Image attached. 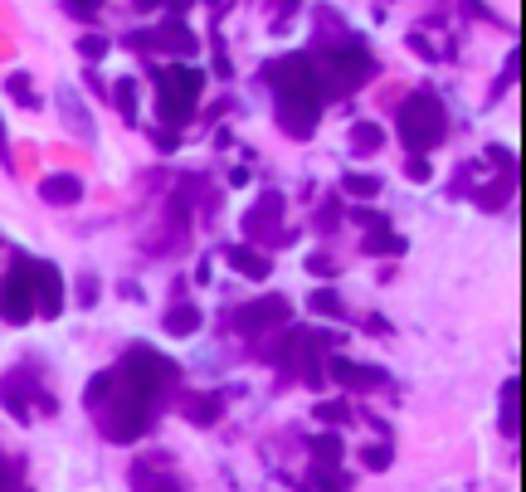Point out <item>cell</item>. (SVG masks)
I'll return each instance as SVG.
<instances>
[{
	"mask_svg": "<svg viewBox=\"0 0 526 492\" xmlns=\"http://www.w3.org/2000/svg\"><path fill=\"white\" fill-rule=\"evenodd\" d=\"M327 376L337 380L341 390H376V385H390V376H385L380 366H361V361H351V356H341V351L327 356Z\"/></svg>",
	"mask_w": 526,
	"mask_h": 492,
	"instance_id": "cell-11",
	"label": "cell"
},
{
	"mask_svg": "<svg viewBox=\"0 0 526 492\" xmlns=\"http://www.w3.org/2000/svg\"><path fill=\"white\" fill-rule=\"evenodd\" d=\"M288 317H293V303L278 298V293H268L259 303L239 307V312L229 317V327H234L239 337H263V332H273V327H288Z\"/></svg>",
	"mask_w": 526,
	"mask_h": 492,
	"instance_id": "cell-8",
	"label": "cell"
},
{
	"mask_svg": "<svg viewBox=\"0 0 526 492\" xmlns=\"http://www.w3.org/2000/svg\"><path fill=\"white\" fill-rule=\"evenodd\" d=\"M0 317L10 327H25L30 317H39L35 303V259L30 254H10L5 283H0Z\"/></svg>",
	"mask_w": 526,
	"mask_h": 492,
	"instance_id": "cell-6",
	"label": "cell"
},
{
	"mask_svg": "<svg viewBox=\"0 0 526 492\" xmlns=\"http://www.w3.org/2000/svg\"><path fill=\"white\" fill-rule=\"evenodd\" d=\"M0 492H30V483H25V468L15 463V458L0 454Z\"/></svg>",
	"mask_w": 526,
	"mask_h": 492,
	"instance_id": "cell-28",
	"label": "cell"
},
{
	"mask_svg": "<svg viewBox=\"0 0 526 492\" xmlns=\"http://www.w3.org/2000/svg\"><path fill=\"white\" fill-rule=\"evenodd\" d=\"M307 268H312V273H332V259H327V254H312Z\"/></svg>",
	"mask_w": 526,
	"mask_h": 492,
	"instance_id": "cell-40",
	"label": "cell"
},
{
	"mask_svg": "<svg viewBox=\"0 0 526 492\" xmlns=\"http://www.w3.org/2000/svg\"><path fill=\"white\" fill-rule=\"evenodd\" d=\"M161 5H171V20H181V15H186L195 0H161Z\"/></svg>",
	"mask_w": 526,
	"mask_h": 492,
	"instance_id": "cell-41",
	"label": "cell"
},
{
	"mask_svg": "<svg viewBox=\"0 0 526 492\" xmlns=\"http://www.w3.org/2000/svg\"><path fill=\"white\" fill-rule=\"evenodd\" d=\"M181 380V366L166 361L151 346H127V356L117 361V371H108V390L98 400V424L113 444H137L147 434L151 415L161 405V395Z\"/></svg>",
	"mask_w": 526,
	"mask_h": 492,
	"instance_id": "cell-1",
	"label": "cell"
},
{
	"mask_svg": "<svg viewBox=\"0 0 526 492\" xmlns=\"http://www.w3.org/2000/svg\"><path fill=\"white\" fill-rule=\"evenodd\" d=\"M307 307H312V312H317V317H346V307H341V298L337 293H332V288H317V293H312V298H307Z\"/></svg>",
	"mask_w": 526,
	"mask_h": 492,
	"instance_id": "cell-27",
	"label": "cell"
},
{
	"mask_svg": "<svg viewBox=\"0 0 526 492\" xmlns=\"http://www.w3.org/2000/svg\"><path fill=\"white\" fill-rule=\"evenodd\" d=\"M307 454H312V468H341L346 444H341L337 429H327V434H307Z\"/></svg>",
	"mask_w": 526,
	"mask_h": 492,
	"instance_id": "cell-16",
	"label": "cell"
},
{
	"mask_svg": "<svg viewBox=\"0 0 526 492\" xmlns=\"http://www.w3.org/2000/svg\"><path fill=\"white\" fill-rule=\"evenodd\" d=\"M132 5H137V10H151V5H161V0H132Z\"/></svg>",
	"mask_w": 526,
	"mask_h": 492,
	"instance_id": "cell-42",
	"label": "cell"
},
{
	"mask_svg": "<svg viewBox=\"0 0 526 492\" xmlns=\"http://www.w3.org/2000/svg\"><path fill=\"white\" fill-rule=\"evenodd\" d=\"M0 405H5V415L20 419V424H30L35 415H49L59 400L39 385L35 371H25V366H15V371H5L0 376Z\"/></svg>",
	"mask_w": 526,
	"mask_h": 492,
	"instance_id": "cell-7",
	"label": "cell"
},
{
	"mask_svg": "<svg viewBox=\"0 0 526 492\" xmlns=\"http://www.w3.org/2000/svg\"><path fill=\"white\" fill-rule=\"evenodd\" d=\"M268 5H273V25L283 30V20H288V10H298L302 0H268Z\"/></svg>",
	"mask_w": 526,
	"mask_h": 492,
	"instance_id": "cell-36",
	"label": "cell"
},
{
	"mask_svg": "<svg viewBox=\"0 0 526 492\" xmlns=\"http://www.w3.org/2000/svg\"><path fill=\"white\" fill-rule=\"evenodd\" d=\"M108 49H113V44H108L103 35H83V39H78V54H83L88 64H98V59H103Z\"/></svg>",
	"mask_w": 526,
	"mask_h": 492,
	"instance_id": "cell-31",
	"label": "cell"
},
{
	"mask_svg": "<svg viewBox=\"0 0 526 492\" xmlns=\"http://www.w3.org/2000/svg\"><path fill=\"white\" fill-rule=\"evenodd\" d=\"M225 264L239 268L244 278H268V273H273V259L263 254L259 244H229V249H225Z\"/></svg>",
	"mask_w": 526,
	"mask_h": 492,
	"instance_id": "cell-13",
	"label": "cell"
},
{
	"mask_svg": "<svg viewBox=\"0 0 526 492\" xmlns=\"http://www.w3.org/2000/svg\"><path fill=\"white\" fill-rule=\"evenodd\" d=\"M181 415H186L190 424H215V419H220V400L190 390V395H181Z\"/></svg>",
	"mask_w": 526,
	"mask_h": 492,
	"instance_id": "cell-20",
	"label": "cell"
},
{
	"mask_svg": "<svg viewBox=\"0 0 526 492\" xmlns=\"http://www.w3.org/2000/svg\"><path fill=\"white\" fill-rule=\"evenodd\" d=\"M371 49L366 44H341V49H327V59H322V69H317V78H322V93H332V98H351L366 78H371Z\"/></svg>",
	"mask_w": 526,
	"mask_h": 492,
	"instance_id": "cell-5",
	"label": "cell"
},
{
	"mask_svg": "<svg viewBox=\"0 0 526 492\" xmlns=\"http://www.w3.org/2000/svg\"><path fill=\"white\" fill-rule=\"evenodd\" d=\"M263 88L273 93V113H278V127L288 137L307 142L322 122V78H317V64L307 54H283V59H268L263 64Z\"/></svg>",
	"mask_w": 526,
	"mask_h": 492,
	"instance_id": "cell-2",
	"label": "cell"
},
{
	"mask_svg": "<svg viewBox=\"0 0 526 492\" xmlns=\"http://www.w3.org/2000/svg\"><path fill=\"white\" fill-rule=\"evenodd\" d=\"M156 83V117L166 127H186L195 108H200V93H205V74L190 69V64H166L151 74Z\"/></svg>",
	"mask_w": 526,
	"mask_h": 492,
	"instance_id": "cell-4",
	"label": "cell"
},
{
	"mask_svg": "<svg viewBox=\"0 0 526 492\" xmlns=\"http://www.w3.org/2000/svg\"><path fill=\"white\" fill-rule=\"evenodd\" d=\"M59 5H64L74 20H93V0H59Z\"/></svg>",
	"mask_w": 526,
	"mask_h": 492,
	"instance_id": "cell-35",
	"label": "cell"
},
{
	"mask_svg": "<svg viewBox=\"0 0 526 492\" xmlns=\"http://www.w3.org/2000/svg\"><path fill=\"white\" fill-rule=\"evenodd\" d=\"M390 458H395V454H390V444H371V449L361 454V463H366V468H376V473H380V468H390Z\"/></svg>",
	"mask_w": 526,
	"mask_h": 492,
	"instance_id": "cell-32",
	"label": "cell"
},
{
	"mask_svg": "<svg viewBox=\"0 0 526 492\" xmlns=\"http://www.w3.org/2000/svg\"><path fill=\"white\" fill-rule=\"evenodd\" d=\"M5 88H10V98H15V103H25V108H35V103H39L35 88H30V74H10Z\"/></svg>",
	"mask_w": 526,
	"mask_h": 492,
	"instance_id": "cell-30",
	"label": "cell"
},
{
	"mask_svg": "<svg viewBox=\"0 0 526 492\" xmlns=\"http://www.w3.org/2000/svg\"><path fill=\"white\" fill-rule=\"evenodd\" d=\"M405 176H410V181H429V176H434V166H429L424 156L410 152V161H405Z\"/></svg>",
	"mask_w": 526,
	"mask_h": 492,
	"instance_id": "cell-33",
	"label": "cell"
},
{
	"mask_svg": "<svg viewBox=\"0 0 526 492\" xmlns=\"http://www.w3.org/2000/svg\"><path fill=\"white\" fill-rule=\"evenodd\" d=\"M351 220H356V225H366V229H385V215H376V210H356Z\"/></svg>",
	"mask_w": 526,
	"mask_h": 492,
	"instance_id": "cell-38",
	"label": "cell"
},
{
	"mask_svg": "<svg viewBox=\"0 0 526 492\" xmlns=\"http://www.w3.org/2000/svg\"><path fill=\"white\" fill-rule=\"evenodd\" d=\"M395 132H400L405 152L424 156L449 137V113H444V103L434 93H410L400 103V113H395Z\"/></svg>",
	"mask_w": 526,
	"mask_h": 492,
	"instance_id": "cell-3",
	"label": "cell"
},
{
	"mask_svg": "<svg viewBox=\"0 0 526 492\" xmlns=\"http://www.w3.org/2000/svg\"><path fill=\"white\" fill-rule=\"evenodd\" d=\"M59 113L69 122V132H74L78 142H93V122H88V108H83V98H78L69 83H59Z\"/></svg>",
	"mask_w": 526,
	"mask_h": 492,
	"instance_id": "cell-14",
	"label": "cell"
},
{
	"mask_svg": "<svg viewBox=\"0 0 526 492\" xmlns=\"http://www.w3.org/2000/svg\"><path fill=\"white\" fill-rule=\"evenodd\" d=\"M517 390H522L517 380L502 385V419H497V429H502L507 439H517Z\"/></svg>",
	"mask_w": 526,
	"mask_h": 492,
	"instance_id": "cell-25",
	"label": "cell"
},
{
	"mask_svg": "<svg viewBox=\"0 0 526 492\" xmlns=\"http://www.w3.org/2000/svg\"><path fill=\"white\" fill-rule=\"evenodd\" d=\"M93 298H98V278H93V273H83V278H78V303L88 307Z\"/></svg>",
	"mask_w": 526,
	"mask_h": 492,
	"instance_id": "cell-34",
	"label": "cell"
},
{
	"mask_svg": "<svg viewBox=\"0 0 526 492\" xmlns=\"http://www.w3.org/2000/svg\"><path fill=\"white\" fill-rule=\"evenodd\" d=\"M512 78H517V54H507V64H502V83L492 88V98H497L502 88H512Z\"/></svg>",
	"mask_w": 526,
	"mask_h": 492,
	"instance_id": "cell-37",
	"label": "cell"
},
{
	"mask_svg": "<svg viewBox=\"0 0 526 492\" xmlns=\"http://www.w3.org/2000/svg\"><path fill=\"white\" fill-rule=\"evenodd\" d=\"M312 20H317V30H312L317 49H341V44H351V30L341 25V20L332 15V10H327V5H317V10H312Z\"/></svg>",
	"mask_w": 526,
	"mask_h": 492,
	"instance_id": "cell-17",
	"label": "cell"
},
{
	"mask_svg": "<svg viewBox=\"0 0 526 492\" xmlns=\"http://www.w3.org/2000/svg\"><path fill=\"white\" fill-rule=\"evenodd\" d=\"M361 249H366V254H405V239L390 234V229H371V234L361 239Z\"/></svg>",
	"mask_w": 526,
	"mask_h": 492,
	"instance_id": "cell-26",
	"label": "cell"
},
{
	"mask_svg": "<svg viewBox=\"0 0 526 492\" xmlns=\"http://www.w3.org/2000/svg\"><path fill=\"white\" fill-rule=\"evenodd\" d=\"M39 195H44L49 205H78V200H83V181H78V176H44V181H39Z\"/></svg>",
	"mask_w": 526,
	"mask_h": 492,
	"instance_id": "cell-18",
	"label": "cell"
},
{
	"mask_svg": "<svg viewBox=\"0 0 526 492\" xmlns=\"http://www.w3.org/2000/svg\"><path fill=\"white\" fill-rule=\"evenodd\" d=\"M385 147V127L380 122H356L351 127V156H376Z\"/></svg>",
	"mask_w": 526,
	"mask_h": 492,
	"instance_id": "cell-21",
	"label": "cell"
},
{
	"mask_svg": "<svg viewBox=\"0 0 526 492\" xmlns=\"http://www.w3.org/2000/svg\"><path fill=\"white\" fill-rule=\"evenodd\" d=\"M210 5H220V0H210Z\"/></svg>",
	"mask_w": 526,
	"mask_h": 492,
	"instance_id": "cell-43",
	"label": "cell"
},
{
	"mask_svg": "<svg viewBox=\"0 0 526 492\" xmlns=\"http://www.w3.org/2000/svg\"><path fill=\"white\" fill-rule=\"evenodd\" d=\"M127 483H132V492H186V483H181L176 473H166V468H147V463H137V468L127 473Z\"/></svg>",
	"mask_w": 526,
	"mask_h": 492,
	"instance_id": "cell-15",
	"label": "cell"
},
{
	"mask_svg": "<svg viewBox=\"0 0 526 492\" xmlns=\"http://www.w3.org/2000/svg\"><path fill=\"white\" fill-rule=\"evenodd\" d=\"M298 492H351V478H341L337 468H312L298 483Z\"/></svg>",
	"mask_w": 526,
	"mask_h": 492,
	"instance_id": "cell-22",
	"label": "cell"
},
{
	"mask_svg": "<svg viewBox=\"0 0 526 492\" xmlns=\"http://www.w3.org/2000/svg\"><path fill=\"white\" fill-rule=\"evenodd\" d=\"M341 190H346V195H356V200H376V195H380V176L346 171V176H341Z\"/></svg>",
	"mask_w": 526,
	"mask_h": 492,
	"instance_id": "cell-24",
	"label": "cell"
},
{
	"mask_svg": "<svg viewBox=\"0 0 526 492\" xmlns=\"http://www.w3.org/2000/svg\"><path fill=\"white\" fill-rule=\"evenodd\" d=\"M200 322H205V317H200V307L186 303V298H176L171 312H166V332H171V337H195V332H200Z\"/></svg>",
	"mask_w": 526,
	"mask_h": 492,
	"instance_id": "cell-19",
	"label": "cell"
},
{
	"mask_svg": "<svg viewBox=\"0 0 526 492\" xmlns=\"http://www.w3.org/2000/svg\"><path fill=\"white\" fill-rule=\"evenodd\" d=\"M113 98H117V113H122V122H142L137 117V78H117V88H113Z\"/></svg>",
	"mask_w": 526,
	"mask_h": 492,
	"instance_id": "cell-23",
	"label": "cell"
},
{
	"mask_svg": "<svg viewBox=\"0 0 526 492\" xmlns=\"http://www.w3.org/2000/svg\"><path fill=\"white\" fill-rule=\"evenodd\" d=\"M35 303H39V317H59L64 312V273L54 264L35 259Z\"/></svg>",
	"mask_w": 526,
	"mask_h": 492,
	"instance_id": "cell-12",
	"label": "cell"
},
{
	"mask_svg": "<svg viewBox=\"0 0 526 492\" xmlns=\"http://www.w3.org/2000/svg\"><path fill=\"white\" fill-rule=\"evenodd\" d=\"M132 49H161V54H176V59H186L200 49V39L186 30V20H166V25H156V30H137V35H127Z\"/></svg>",
	"mask_w": 526,
	"mask_h": 492,
	"instance_id": "cell-10",
	"label": "cell"
},
{
	"mask_svg": "<svg viewBox=\"0 0 526 492\" xmlns=\"http://www.w3.org/2000/svg\"><path fill=\"white\" fill-rule=\"evenodd\" d=\"M0 166H5V171L15 166V161H10V137H5V117H0Z\"/></svg>",
	"mask_w": 526,
	"mask_h": 492,
	"instance_id": "cell-39",
	"label": "cell"
},
{
	"mask_svg": "<svg viewBox=\"0 0 526 492\" xmlns=\"http://www.w3.org/2000/svg\"><path fill=\"white\" fill-rule=\"evenodd\" d=\"M312 415L322 419V424H346V419H351V405H346V400H317Z\"/></svg>",
	"mask_w": 526,
	"mask_h": 492,
	"instance_id": "cell-29",
	"label": "cell"
},
{
	"mask_svg": "<svg viewBox=\"0 0 526 492\" xmlns=\"http://www.w3.org/2000/svg\"><path fill=\"white\" fill-rule=\"evenodd\" d=\"M244 234L254 244H293V234L283 229V195L278 190H263L259 205L244 215Z\"/></svg>",
	"mask_w": 526,
	"mask_h": 492,
	"instance_id": "cell-9",
	"label": "cell"
}]
</instances>
